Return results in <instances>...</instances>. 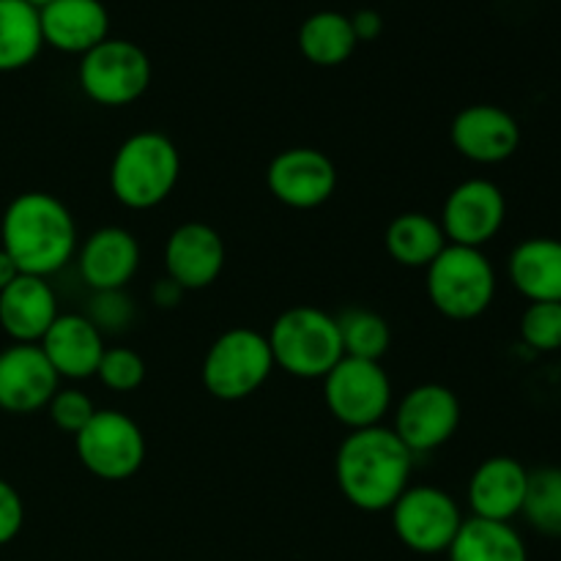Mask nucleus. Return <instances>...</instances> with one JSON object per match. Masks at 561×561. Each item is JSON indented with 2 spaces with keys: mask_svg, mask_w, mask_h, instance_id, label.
<instances>
[{
  "mask_svg": "<svg viewBox=\"0 0 561 561\" xmlns=\"http://www.w3.org/2000/svg\"><path fill=\"white\" fill-rule=\"evenodd\" d=\"M414 455L392 427L351 431L334 455V480L345 502L362 513H387L411 485Z\"/></svg>",
  "mask_w": 561,
  "mask_h": 561,
  "instance_id": "1",
  "label": "nucleus"
},
{
  "mask_svg": "<svg viewBox=\"0 0 561 561\" xmlns=\"http://www.w3.org/2000/svg\"><path fill=\"white\" fill-rule=\"evenodd\" d=\"M0 247L20 274L53 277L77 257V225L66 203L49 192H22L0 219Z\"/></svg>",
  "mask_w": 561,
  "mask_h": 561,
  "instance_id": "2",
  "label": "nucleus"
},
{
  "mask_svg": "<svg viewBox=\"0 0 561 561\" xmlns=\"http://www.w3.org/2000/svg\"><path fill=\"white\" fill-rule=\"evenodd\" d=\"M181 179V153L162 131L126 137L110 164V192L131 211H148L173 195Z\"/></svg>",
  "mask_w": 561,
  "mask_h": 561,
  "instance_id": "3",
  "label": "nucleus"
},
{
  "mask_svg": "<svg viewBox=\"0 0 561 561\" xmlns=\"http://www.w3.org/2000/svg\"><path fill=\"white\" fill-rule=\"evenodd\" d=\"M266 337L274 367L301 381H323L345 356L337 316H329L321 307L299 305L279 312Z\"/></svg>",
  "mask_w": 561,
  "mask_h": 561,
  "instance_id": "4",
  "label": "nucleus"
},
{
  "mask_svg": "<svg viewBox=\"0 0 561 561\" xmlns=\"http://www.w3.org/2000/svg\"><path fill=\"white\" fill-rule=\"evenodd\" d=\"M425 272L427 296L449 321H474L496 299V268L477 247L447 244Z\"/></svg>",
  "mask_w": 561,
  "mask_h": 561,
  "instance_id": "5",
  "label": "nucleus"
},
{
  "mask_svg": "<svg viewBox=\"0 0 561 561\" xmlns=\"http://www.w3.org/2000/svg\"><path fill=\"white\" fill-rule=\"evenodd\" d=\"M274 373L268 337L257 329L233 327L219 334L203 356L201 378L211 398L236 403L261 392Z\"/></svg>",
  "mask_w": 561,
  "mask_h": 561,
  "instance_id": "6",
  "label": "nucleus"
},
{
  "mask_svg": "<svg viewBox=\"0 0 561 561\" xmlns=\"http://www.w3.org/2000/svg\"><path fill=\"white\" fill-rule=\"evenodd\" d=\"M153 77L146 49L126 38H104L80 58L77 80L99 107H126L148 91Z\"/></svg>",
  "mask_w": 561,
  "mask_h": 561,
  "instance_id": "7",
  "label": "nucleus"
},
{
  "mask_svg": "<svg viewBox=\"0 0 561 561\" xmlns=\"http://www.w3.org/2000/svg\"><path fill=\"white\" fill-rule=\"evenodd\" d=\"M323 400L348 433L365 431L381 425L392 409V381L381 362L343 356L323 378Z\"/></svg>",
  "mask_w": 561,
  "mask_h": 561,
  "instance_id": "8",
  "label": "nucleus"
},
{
  "mask_svg": "<svg viewBox=\"0 0 561 561\" xmlns=\"http://www.w3.org/2000/svg\"><path fill=\"white\" fill-rule=\"evenodd\" d=\"M75 449L82 469L104 482L131 480L146 463V436L118 409H96L93 420L75 436Z\"/></svg>",
  "mask_w": 561,
  "mask_h": 561,
  "instance_id": "9",
  "label": "nucleus"
},
{
  "mask_svg": "<svg viewBox=\"0 0 561 561\" xmlns=\"http://www.w3.org/2000/svg\"><path fill=\"white\" fill-rule=\"evenodd\" d=\"M392 529L409 551L447 553L463 526V513L447 491L433 485H409L392 504Z\"/></svg>",
  "mask_w": 561,
  "mask_h": 561,
  "instance_id": "10",
  "label": "nucleus"
},
{
  "mask_svg": "<svg viewBox=\"0 0 561 561\" xmlns=\"http://www.w3.org/2000/svg\"><path fill=\"white\" fill-rule=\"evenodd\" d=\"M460 400L444 383H420L394 409V436L411 455L433 453L455 438L460 427Z\"/></svg>",
  "mask_w": 561,
  "mask_h": 561,
  "instance_id": "11",
  "label": "nucleus"
},
{
  "mask_svg": "<svg viewBox=\"0 0 561 561\" xmlns=\"http://www.w3.org/2000/svg\"><path fill=\"white\" fill-rule=\"evenodd\" d=\"M504 219H507V201L499 184L488 179H469L449 192L438 222L449 244L482 250L488 241L496 239L499 230L504 228Z\"/></svg>",
  "mask_w": 561,
  "mask_h": 561,
  "instance_id": "12",
  "label": "nucleus"
},
{
  "mask_svg": "<svg viewBox=\"0 0 561 561\" xmlns=\"http://www.w3.org/2000/svg\"><path fill=\"white\" fill-rule=\"evenodd\" d=\"M266 186L274 201L283 206L312 211L337 190V168L318 148H288L268 162Z\"/></svg>",
  "mask_w": 561,
  "mask_h": 561,
  "instance_id": "13",
  "label": "nucleus"
},
{
  "mask_svg": "<svg viewBox=\"0 0 561 561\" xmlns=\"http://www.w3.org/2000/svg\"><path fill=\"white\" fill-rule=\"evenodd\" d=\"M58 389V373L38 345L11 343L0 351V409L5 414H36L47 409Z\"/></svg>",
  "mask_w": 561,
  "mask_h": 561,
  "instance_id": "14",
  "label": "nucleus"
},
{
  "mask_svg": "<svg viewBox=\"0 0 561 561\" xmlns=\"http://www.w3.org/2000/svg\"><path fill=\"white\" fill-rule=\"evenodd\" d=\"M455 151L477 164L507 162L520 146V126L513 113L499 104H469L449 126Z\"/></svg>",
  "mask_w": 561,
  "mask_h": 561,
  "instance_id": "15",
  "label": "nucleus"
},
{
  "mask_svg": "<svg viewBox=\"0 0 561 561\" xmlns=\"http://www.w3.org/2000/svg\"><path fill=\"white\" fill-rule=\"evenodd\" d=\"M225 241L219 230L206 222H184L170 233L164 244V272L190 290H203L219 279L225 268Z\"/></svg>",
  "mask_w": 561,
  "mask_h": 561,
  "instance_id": "16",
  "label": "nucleus"
},
{
  "mask_svg": "<svg viewBox=\"0 0 561 561\" xmlns=\"http://www.w3.org/2000/svg\"><path fill=\"white\" fill-rule=\"evenodd\" d=\"M77 268L93 294L124 290L140 268V244L135 233L118 225L99 228L77 250Z\"/></svg>",
  "mask_w": 561,
  "mask_h": 561,
  "instance_id": "17",
  "label": "nucleus"
},
{
  "mask_svg": "<svg viewBox=\"0 0 561 561\" xmlns=\"http://www.w3.org/2000/svg\"><path fill=\"white\" fill-rule=\"evenodd\" d=\"M526 488H529V469L510 455H493L474 469L466 499L474 518L510 524L524 510Z\"/></svg>",
  "mask_w": 561,
  "mask_h": 561,
  "instance_id": "18",
  "label": "nucleus"
},
{
  "mask_svg": "<svg viewBox=\"0 0 561 561\" xmlns=\"http://www.w3.org/2000/svg\"><path fill=\"white\" fill-rule=\"evenodd\" d=\"M38 22L44 47L80 58L110 38V11L102 0H53L38 9Z\"/></svg>",
  "mask_w": 561,
  "mask_h": 561,
  "instance_id": "19",
  "label": "nucleus"
},
{
  "mask_svg": "<svg viewBox=\"0 0 561 561\" xmlns=\"http://www.w3.org/2000/svg\"><path fill=\"white\" fill-rule=\"evenodd\" d=\"M38 348L44 351L58 378L85 381L96 376V367L104 356V334L80 312H60Z\"/></svg>",
  "mask_w": 561,
  "mask_h": 561,
  "instance_id": "20",
  "label": "nucleus"
},
{
  "mask_svg": "<svg viewBox=\"0 0 561 561\" xmlns=\"http://www.w3.org/2000/svg\"><path fill=\"white\" fill-rule=\"evenodd\" d=\"M58 316V296L44 277L20 274L0 294V327L14 343L38 345Z\"/></svg>",
  "mask_w": 561,
  "mask_h": 561,
  "instance_id": "21",
  "label": "nucleus"
},
{
  "mask_svg": "<svg viewBox=\"0 0 561 561\" xmlns=\"http://www.w3.org/2000/svg\"><path fill=\"white\" fill-rule=\"evenodd\" d=\"M513 288L529 301H561V239L535 236L510 252Z\"/></svg>",
  "mask_w": 561,
  "mask_h": 561,
  "instance_id": "22",
  "label": "nucleus"
},
{
  "mask_svg": "<svg viewBox=\"0 0 561 561\" xmlns=\"http://www.w3.org/2000/svg\"><path fill=\"white\" fill-rule=\"evenodd\" d=\"M449 561H529V548L513 524L466 518L447 551Z\"/></svg>",
  "mask_w": 561,
  "mask_h": 561,
  "instance_id": "23",
  "label": "nucleus"
},
{
  "mask_svg": "<svg viewBox=\"0 0 561 561\" xmlns=\"http://www.w3.org/2000/svg\"><path fill=\"white\" fill-rule=\"evenodd\" d=\"M389 257L405 268H427L449 244L442 222L425 211H405L389 222L383 233Z\"/></svg>",
  "mask_w": 561,
  "mask_h": 561,
  "instance_id": "24",
  "label": "nucleus"
},
{
  "mask_svg": "<svg viewBox=\"0 0 561 561\" xmlns=\"http://www.w3.org/2000/svg\"><path fill=\"white\" fill-rule=\"evenodd\" d=\"M351 16L343 11H316L299 27V49L312 66H343L356 49Z\"/></svg>",
  "mask_w": 561,
  "mask_h": 561,
  "instance_id": "25",
  "label": "nucleus"
},
{
  "mask_svg": "<svg viewBox=\"0 0 561 561\" xmlns=\"http://www.w3.org/2000/svg\"><path fill=\"white\" fill-rule=\"evenodd\" d=\"M42 49L38 9L27 0H0V71L25 69Z\"/></svg>",
  "mask_w": 561,
  "mask_h": 561,
  "instance_id": "26",
  "label": "nucleus"
},
{
  "mask_svg": "<svg viewBox=\"0 0 561 561\" xmlns=\"http://www.w3.org/2000/svg\"><path fill=\"white\" fill-rule=\"evenodd\" d=\"M340 340L345 356L367 362H381L392 345V327L381 312L370 307H348L337 316Z\"/></svg>",
  "mask_w": 561,
  "mask_h": 561,
  "instance_id": "27",
  "label": "nucleus"
},
{
  "mask_svg": "<svg viewBox=\"0 0 561 561\" xmlns=\"http://www.w3.org/2000/svg\"><path fill=\"white\" fill-rule=\"evenodd\" d=\"M520 515L537 535L561 537V469L546 466L529 471V488Z\"/></svg>",
  "mask_w": 561,
  "mask_h": 561,
  "instance_id": "28",
  "label": "nucleus"
},
{
  "mask_svg": "<svg viewBox=\"0 0 561 561\" xmlns=\"http://www.w3.org/2000/svg\"><path fill=\"white\" fill-rule=\"evenodd\" d=\"M520 337L529 348L551 354L561 348V301H529L520 316Z\"/></svg>",
  "mask_w": 561,
  "mask_h": 561,
  "instance_id": "29",
  "label": "nucleus"
},
{
  "mask_svg": "<svg viewBox=\"0 0 561 561\" xmlns=\"http://www.w3.org/2000/svg\"><path fill=\"white\" fill-rule=\"evenodd\" d=\"M96 378L110 392H135L146 381V362L131 348H104Z\"/></svg>",
  "mask_w": 561,
  "mask_h": 561,
  "instance_id": "30",
  "label": "nucleus"
},
{
  "mask_svg": "<svg viewBox=\"0 0 561 561\" xmlns=\"http://www.w3.org/2000/svg\"><path fill=\"white\" fill-rule=\"evenodd\" d=\"M85 318L102 334L124 332L135 321V301L124 290H102V294L91 296V307H88Z\"/></svg>",
  "mask_w": 561,
  "mask_h": 561,
  "instance_id": "31",
  "label": "nucleus"
},
{
  "mask_svg": "<svg viewBox=\"0 0 561 561\" xmlns=\"http://www.w3.org/2000/svg\"><path fill=\"white\" fill-rule=\"evenodd\" d=\"M47 414L58 431L69 433V436H77V433L93 420L96 405H93V400L88 398L85 392L69 387V389H58V392L53 394V400L47 403Z\"/></svg>",
  "mask_w": 561,
  "mask_h": 561,
  "instance_id": "32",
  "label": "nucleus"
},
{
  "mask_svg": "<svg viewBox=\"0 0 561 561\" xmlns=\"http://www.w3.org/2000/svg\"><path fill=\"white\" fill-rule=\"evenodd\" d=\"M25 524V504L14 485L0 480V546H9Z\"/></svg>",
  "mask_w": 561,
  "mask_h": 561,
  "instance_id": "33",
  "label": "nucleus"
},
{
  "mask_svg": "<svg viewBox=\"0 0 561 561\" xmlns=\"http://www.w3.org/2000/svg\"><path fill=\"white\" fill-rule=\"evenodd\" d=\"M351 27H354L356 42H376L383 31V16L376 9H359L351 14Z\"/></svg>",
  "mask_w": 561,
  "mask_h": 561,
  "instance_id": "34",
  "label": "nucleus"
},
{
  "mask_svg": "<svg viewBox=\"0 0 561 561\" xmlns=\"http://www.w3.org/2000/svg\"><path fill=\"white\" fill-rule=\"evenodd\" d=\"M184 296H186V290L181 288L175 279H170L168 274H164L162 279H157V285H153V290H151V299L159 310H173V307L181 305V299H184Z\"/></svg>",
  "mask_w": 561,
  "mask_h": 561,
  "instance_id": "35",
  "label": "nucleus"
},
{
  "mask_svg": "<svg viewBox=\"0 0 561 561\" xmlns=\"http://www.w3.org/2000/svg\"><path fill=\"white\" fill-rule=\"evenodd\" d=\"M16 277H20V268H16V263L11 261L9 252L0 247V294H3V290L9 288Z\"/></svg>",
  "mask_w": 561,
  "mask_h": 561,
  "instance_id": "36",
  "label": "nucleus"
},
{
  "mask_svg": "<svg viewBox=\"0 0 561 561\" xmlns=\"http://www.w3.org/2000/svg\"><path fill=\"white\" fill-rule=\"evenodd\" d=\"M27 3L33 5V9H44L47 3H53V0H27Z\"/></svg>",
  "mask_w": 561,
  "mask_h": 561,
  "instance_id": "37",
  "label": "nucleus"
}]
</instances>
